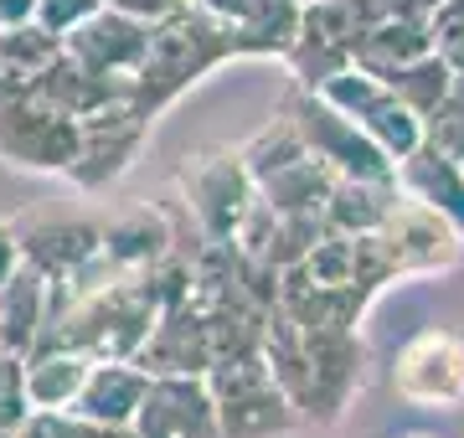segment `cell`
<instances>
[{"label":"cell","instance_id":"cell-1","mask_svg":"<svg viewBox=\"0 0 464 438\" xmlns=\"http://www.w3.org/2000/svg\"><path fill=\"white\" fill-rule=\"evenodd\" d=\"M222 62H237L232 21L201 11V5H176L170 16L150 21V52L140 62V72H134L130 109L155 124L186 88H197Z\"/></svg>","mask_w":464,"mask_h":438},{"label":"cell","instance_id":"cell-2","mask_svg":"<svg viewBox=\"0 0 464 438\" xmlns=\"http://www.w3.org/2000/svg\"><path fill=\"white\" fill-rule=\"evenodd\" d=\"M253 202H258V181L232 145L191 150L176 166V206L207 243H232L237 227L248 222Z\"/></svg>","mask_w":464,"mask_h":438},{"label":"cell","instance_id":"cell-3","mask_svg":"<svg viewBox=\"0 0 464 438\" xmlns=\"http://www.w3.org/2000/svg\"><path fill=\"white\" fill-rule=\"evenodd\" d=\"M217 397V428L222 438H289L304 428L295 397L279 387V376L268 371L264 351L258 356H232L207 371Z\"/></svg>","mask_w":464,"mask_h":438},{"label":"cell","instance_id":"cell-4","mask_svg":"<svg viewBox=\"0 0 464 438\" xmlns=\"http://www.w3.org/2000/svg\"><path fill=\"white\" fill-rule=\"evenodd\" d=\"M83 119L63 114L42 93L21 88L0 99V160L26 176H67L78 160Z\"/></svg>","mask_w":464,"mask_h":438},{"label":"cell","instance_id":"cell-5","mask_svg":"<svg viewBox=\"0 0 464 438\" xmlns=\"http://www.w3.org/2000/svg\"><path fill=\"white\" fill-rule=\"evenodd\" d=\"M11 227H16L21 263L36 269L47 284H67L78 269H88L103 243V217L88 212V206H72V202L26 206V212L11 217Z\"/></svg>","mask_w":464,"mask_h":438},{"label":"cell","instance_id":"cell-6","mask_svg":"<svg viewBox=\"0 0 464 438\" xmlns=\"http://www.w3.org/2000/svg\"><path fill=\"white\" fill-rule=\"evenodd\" d=\"M284 114L295 119L304 150L315 155V160H325L335 176H351V181H392V160L382 155V145L366 135L356 119H346L335 103L320 99V93L295 88L289 103H284Z\"/></svg>","mask_w":464,"mask_h":438},{"label":"cell","instance_id":"cell-7","mask_svg":"<svg viewBox=\"0 0 464 438\" xmlns=\"http://www.w3.org/2000/svg\"><path fill=\"white\" fill-rule=\"evenodd\" d=\"M310 93H320L325 103H335L346 119H356L366 135L382 145V155L398 166L402 155H413L418 145H423V119L408 109V103L387 88V78H377V72L366 68H341L335 78H325L320 88H310Z\"/></svg>","mask_w":464,"mask_h":438},{"label":"cell","instance_id":"cell-8","mask_svg":"<svg viewBox=\"0 0 464 438\" xmlns=\"http://www.w3.org/2000/svg\"><path fill=\"white\" fill-rule=\"evenodd\" d=\"M392 392L408 407H433V413L464 407V336L444 325L408 336L392 356Z\"/></svg>","mask_w":464,"mask_h":438},{"label":"cell","instance_id":"cell-9","mask_svg":"<svg viewBox=\"0 0 464 438\" xmlns=\"http://www.w3.org/2000/svg\"><path fill=\"white\" fill-rule=\"evenodd\" d=\"M130 433L134 438H222L212 382L201 371H150Z\"/></svg>","mask_w":464,"mask_h":438},{"label":"cell","instance_id":"cell-10","mask_svg":"<svg viewBox=\"0 0 464 438\" xmlns=\"http://www.w3.org/2000/svg\"><path fill=\"white\" fill-rule=\"evenodd\" d=\"M382 243L392 253L398 279H429V273H449L464 258V233L449 217L429 212L423 202L402 196L392 202L387 222H382Z\"/></svg>","mask_w":464,"mask_h":438},{"label":"cell","instance_id":"cell-11","mask_svg":"<svg viewBox=\"0 0 464 438\" xmlns=\"http://www.w3.org/2000/svg\"><path fill=\"white\" fill-rule=\"evenodd\" d=\"M145 139H150V119L134 114L130 103H114L103 114H88L83 135H78V160L67 170V181L78 186L83 196L109 191L134 166V155L145 150Z\"/></svg>","mask_w":464,"mask_h":438},{"label":"cell","instance_id":"cell-12","mask_svg":"<svg viewBox=\"0 0 464 438\" xmlns=\"http://www.w3.org/2000/svg\"><path fill=\"white\" fill-rule=\"evenodd\" d=\"M63 52L78 57L83 68L109 72V78H134L140 62L150 52V21L130 16V11H114V5H99L83 26H72L63 36Z\"/></svg>","mask_w":464,"mask_h":438},{"label":"cell","instance_id":"cell-13","mask_svg":"<svg viewBox=\"0 0 464 438\" xmlns=\"http://www.w3.org/2000/svg\"><path fill=\"white\" fill-rule=\"evenodd\" d=\"M170 253H176V222H170L166 206L134 202V206H119L114 217H103L99 258L114 273H140Z\"/></svg>","mask_w":464,"mask_h":438},{"label":"cell","instance_id":"cell-14","mask_svg":"<svg viewBox=\"0 0 464 438\" xmlns=\"http://www.w3.org/2000/svg\"><path fill=\"white\" fill-rule=\"evenodd\" d=\"M145 371H207L217 367V346H212V309L201 300H186L176 309H166L155 330H150L145 351H140Z\"/></svg>","mask_w":464,"mask_h":438},{"label":"cell","instance_id":"cell-15","mask_svg":"<svg viewBox=\"0 0 464 438\" xmlns=\"http://www.w3.org/2000/svg\"><path fill=\"white\" fill-rule=\"evenodd\" d=\"M392 181H398L402 196L423 202L429 212L449 217L464 233V160L433 150V145H418L413 155H402L392 166Z\"/></svg>","mask_w":464,"mask_h":438},{"label":"cell","instance_id":"cell-16","mask_svg":"<svg viewBox=\"0 0 464 438\" xmlns=\"http://www.w3.org/2000/svg\"><path fill=\"white\" fill-rule=\"evenodd\" d=\"M130 88L134 78H109V72H93L83 68L78 57H57L42 78L32 83V93H42L47 103H57L63 114L72 119H88V114H103V109H114V103H130Z\"/></svg>","mask_w":464,"mask_h":438},{"label":"cell","instance_id":"cell-17","mask_svg":"<svg viewBox=\"0 0 464 438\" xmlns=\"http://www.w3.org/2000/svg\"><path fill=\"white\" fill-rule=\"evenodd\" d=\"M47 320H52V284L21 263L0 284V351L26 361L42 346V336H47Z\"/></svg>","mask_w":464,"mask_h":438},{"label":"cell","instance_id":"cell-18","mask_svg":"<svg viewBox=\"0 0 464 438\" xmlns=\"http://www.w3.org/2000/svg\"><path fill=\"white\" fill-rule=\"evenodd\" d=\"M145 382H150V371L140 361H93L72 413L88 418L93 428H130L134 407L145 397Z\"/></svg>","mask_w":464,"mask_h":438},{"label":"cell","instance_id":"cell-19","mask_svg":"<svg viewBox=\"0 0 464 438\" xmlns=\"http://www.w3.org/2000/svg\"><path fill=\"white\" fill-rule=\"evenodd\" d=\"M88 371H93V356L72 351V346H36L26 361H21V392H26V407H72L78 392H83Z\"/></svg>","mask_w":464,"mask_h":438},{"label":"cell","instance_id":"cell-20","mask_svg":"<svg viewBox=\"0 0 464 438\" xmlns=\"http://www.w3.org/2000/svg\"><path fill=\"white\" fill-rule=\"evenodd\" d=\"M423 52H433L429 16H377L356 42V68L387 78L392 68H408Z\"/></svg>","mask_w":464,"mask_h":438},{"label":"cell","instance_id":"cell-21","mask_svg":"<svg viewBox=\"0 0 464 438\" xmlns=\"http://www.w3.org/2000/svg\"><path fill=\"white\" fill-rule=\"evenodd\" d=\"M304 0H248L243 16L232 21V47L237 57H284L299 36Z\"/></svg>","mask_w":464,"mask_h":438},{"label":"cell","instance_id":"cell-22","mask_svg":"<svg viewBox=\"0 0 464 438\" xmlns=\"http://www.w3.org/2000/svg\"><path fill=\"white\" fill-rule=\"evenodd\" d=\"M398 202V181H351V176H335V191L320 222H325V233H382V222Z\"/></svg>","mask_w":464,"mask_h":438},{"label":"cell","instance_id":"cell-23","mask_svg":"<svg viewBox=\"0 0 464 438\" xmlns=\"http://www.w3.org/2000/svg\"><path fill=\"white\" fill-rule=\"evenodd\" d=\"M335 191V170L315 155H299L284 170H274L268 181H258V202H268L274 212H295V217H320Z\"/></svg>","mask_w":464,"mask_h":438},{"label":"cell","instance_id":"cell-24","mask_svg":"<svg viewBox=\"0 0 464 438\" xmlns=\"http://www.w3.org/2000/svg\"><path fill=\"white\" fill-rule=\"evenodd\" d=\"M454 83H459V72L449 68L439 52H423L418 62L387 72V88H392V93H398V99L408 103L418 119L429 114V109H439V103L449 99V88H454Z\"/></svg>","mask_w":464,"mask_h":438},{"label":"cell","instance_id":"cell-25","mask_svg":"<svg viewBox=\"0 0 464 438\" xmlns=\"http://www.w3.org/2000/svg\"><path fill=\"white\" fill-rule=\"evenodd\" d=\"M237 155H243V166H248L253 181H268L274 170H284L289 160H299V155H310V150H304V139H299L295 119L279 114V119H268L258 135L243 139V145H237Z\"/></svg>","mask_w":464,"mask_h":438},{"label":"cell","instance_id":"cell-26","mask_svg":"<svg viewBox=\"0 0 464 438\" xmlns=\"http://www.w3.org/2000/svg\"><path fill=\"white\" fill-rule=\"evenodd\" d=\"M423 145H433V150L464 160V78L449 88V99L439 103V109L423 114Z\"/></svg>","mask_w":464,"mask_h":438},{"label":"cell","instance_id":"cell-27","mask_svg":"<svg viewBox=\"0 0 464 438\" xmlns=\"http://www.w3.org/2000/svg\"><path fill=\"white\" fill-rule=\"evenodd\" d=\"M88 418H78L72 407H26V418L16 423V438H99Z\"/></svg>","mask_w":464,"mask_h":438},{"label":"cell","instance_id":"cell-28","mask_svg":"<svg viewBox=\"0 0 464 438\" xmlns=\"http://www.w3.org/2000/svg\"><path fill=\"white\" fill-rule=\"evenodd\" d=\"M429 36H433V52L464 78V0H439V5H433Z\"/></svg>","mask_w":464,"mask_h":438},{"label":"cell","instance_id":"cell-29","mask_svg":"<svg viewBox=\"0 0 464 438\" xmlns=\"http://www.w3.org/2000/svg\"><path fill=\"white\" fill-rule=\"evenodd\" d=\"M103 0H36V21L47 26L52 36H67L72 26H83Z\"/></svg>","mask_w":464,"mask_h":438},{"label":"cell","instance_id":"cell-30","mask_svg":"<svg viewBox=\"0 0 464 438\" xmlns=\"http://www.w3.org/2000/svg\"><path fill=\"white\" fill-rule=\"evenodd\" d=\"M103 5L130 11V16H140V21H160V16H170L176 5H186V0H103Z\"/></svg>","mask_w":464,"mask_h":438},{"label":"cell","instance_id":"cell-31","mask_svg":"<svg viewBox=\"0 0 464 438\" xmlns=\"http://www.w3.org/2000/svg\"><path fill=\"white\" fill-rule=\"evenodd\" d=\"M21 269V248H16V227H11V217H0V284L11 279V273Z\"/></svg>","mask_w":464,"mask_h":438},{"label":"cell","instance_id":"cell-32","mask_svg":"<svg viewBox=\"0 0 464 438\" xmlns=\"http://www.w3.org/2000/svg\"><path fill=\"white\" fill-rule=\"evenodd\" d=\"M26 21H36V0H0V32L26 26Z\"/></svg>","mask_w":464,"mask_h":438},{"label":"cell","instance_id":"cell-33","mask_svg":"<svg viewBox=\"0 0 464 438\" xmlns=\"http://www.w3.org/2000/svg\"><path fill=\"white\" fill-rule=\"evenodd\" d=\"M21 392V356L0 351V397H16Z\"/></svg>","mask_w":464,"mask_h":438},{"label":"cell","instance_id":"cell-34","mask_svg":"<svg viewBox=\"0 0 464 438\" xmlns=\"http://www.w3.org/2000/svg\"><path fill=\"white\" fill-rule=\"evenodd\" d=\"M21 418H26V392H16V397H0V433H11Z\"/></svg>","mask_w":464,"mask_h":438},{"label":"cell","instance_id":"cell-35","mask_svg":"<svg viewBox=\"0 0 464 438\" xmlns=\"http://www.w3.org/2000/svg\"><path fill=\"white\" fill-rule=\"evenodd\" d=\"M186 5H201V11H212V16H222V21H237L248 0H186Z\"/></svg>","mask_w":464,"mask_h":438},{"label":"cell","instance_id":"cell-36","mask_svg":"<svg viewBox=\"0 0 464 438\" xmlns=\"http://www.w3.org/2000/svg\"><path fill=\"white\" fill-rule=\"evenodd\" d=\"M99 438H134V433H130V428H103Z\"/></svg>","mask_w":464,"mask_h":438},{"label":"cell","instance_id":"cell-37","mask_svg":"<svg viewBox=\"0 0 464 438\" xmlns=\"http://www.w3.org/2000/svg\"><path fill=\"white\" fill-rule=\"evenodd\" d=\"M402 438H439V433H402Z\"/></svg>","mask_w":464,"mask_h":438},{"label":"cell","instance_id":"cell-38","mask_svg":"<svg viewBox=\"0 0 464 438\" xmlns=\"http://www.w3.org/2000/svg\"><path fill=\"white\" fill-rule=\"evenodd\" d=\"M0 438H16V428H11V433H0Z\"/></svg>","mask_w":464,"mask_h":438}]
</instances>
